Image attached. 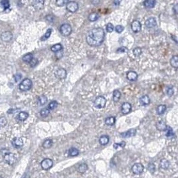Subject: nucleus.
I'll return each instance as SVG.
<instances>
[{"mask_svg": "<svg viewBox=\"0 0 178 178\" xmlns=\"http://www.w3.org/2000/svg\"><path fill=\"white\" fill-rule=\"evenodd\" d=\"M105 32L101 28H96L89 30L86 34V42L91 46H99L102 44Z\"/></svg>", "mask_w": 178, "mask_h": 178, "instance_id": "1", "label": "nucleus"}, {"mask_svg": "<svg viewBox=\"0 0 178 178\" xmlns=\"http://www.w3.org/2000/svg\"><path fill=\"white\" fill-rule=\"evenodd\" d=\"M106 104V99L105 97H102V96H99V97H96V99H95V101L94 102V105L96 109H101L105 107Z\"/></svg>", "mask_w": 178, "mask_h": 178, "instance_id": "2", "label": "nucleus"}, {"mask_svg": "<svg viewBox=\"0 0 178 178\" xmlns=\"http://www.w3.org/2000/svg\"><path fill=\"white\" fill-rule=\"evenodd\" d=\"M32 87V80L29 78H25L20 83L19 88L21 91H27L30 90Z\"/></svg>", "mask_w": 178, "mask_h": 178, "instance_id": "3", "label": "nucleus"}, {"mask_svg": "<svg viewBox=\"0 0 178 178\" xmlns=\"http://www.w3.org/2000/svg\"><path fill=\"white\" fill-rule=\"evenodd\" d=\"M60 33L64 35V36H68L71 34L72 32V28L70 25L68 23H64L60 27Z\"/></svg>", "mask_w": 178, "mask_h": 178, "instance_id": "4", "label": "nucleus"}, {"mask_svg": "<svg viewBox=\"0 0 178 178\" xmlns=\"http://www.w3.org/2000/svg\"><path fill=\"white\" fill-rule=\"evenodd\" d=\"M131 170H132L133 173L134 174L139 175L141 173H143V170H144V166L140 163H135L131 168Z\"/></svg>", "mask_w": 178, "mask_h": 178, "instance_id": "5", "label": "nucleus"}, {"mask_svg": "<svg viewBox=\"0 0 178 178\" xmlns=\"http://www.w3.org/2000/svg\"><path fill=\"white\" fill-rule=\"evenodd\" d=\"M78 4L77 2L71 1V2H69L66 4V9L67 11H69V12L74 13L77 11L78 9Z\"/></svg>", "mask_w": 178, "mask_h": 178, "instance_id": "6", "label": "nucleus"}, {"mask_svg": "<svg viewBox=\"0 0 178 178\" xmlns=\"http://www.w3.org/2000/svg\"><path fill=\"white\" fill-rule=\"evenodd\" d=\"M53 165V161L51 160V159H49V158H46V159H43L41 163V166L42 169H44V170L50 169V168H52Z\"/></svg>", "mask_w": 178, "mask_h": 178, "instance_id": "7", "label": "nucleus"}, {"mask_svg": "<svg viewBox=\"0 0 178 178\" xmlns=\"http://www.w3.org/2000/svg\"><path fill=\"white\" fill-rule=\"evenodd\" d=\"M4 161L9 165H13L16 162V158L12 153H7L4 156Z\"/></svg>", "mask_w": 178, "mask_h": 178, "instance_id": "8", "label": "nucleus"}, {"mask_svg": "<svg viewBox=\"0 0 178 178\" xmlns=\"http://www.w3.org/2000/svg\"><path fill=\"white\" fill-rule=\"evenodd\" d=\"M55 76L58 79H64L66 77V76H67V72H66V70L64 68H59L55 71Z\"/></svg>", "mask_w": 178, "mask_h": 178, "instance_id": "9", "label": "nucleus"}, {"mask_svg": "<svg viewBox=\"0 0 178 178\" xmlns=\"http://www.w3.org/2000/svg\"><path fill=\"white\" fill-rule=\"evenodd\" d=\"M131 28L133 32L135 33H138V32H140V30H141V24L138 20H134L131 24Z\"/></svg>", "mask_w": 178, "mask_h": 178, "instance_id": "10", "label": "nucleus"}, {"mask_svg": "<svg viewBox=\"0 0 178 178\" xmlns=\"http://www.w3.org/2000/svg\"><path fill=\"white\" fill-rule=\"evenodd\" d=\"M13 37L12 33L9 31H7V32H3L1 35V38L4 42H8L9 41L11 40Z\"/></svg>", "mask_w": 178, "mask_h": 178, "instance_id": "11", "label": "nucleus"}, {"mask_svg": "<svg viewBox=\"0 0 178 178\" xmlns=\"http://www.w3.org/2000/svg\"><path fill=\"white\" fill-rule=\"evenodd\" d=\"M121 110H122V113L123 114L127 115V114L130 113L131 110V105L129 102H124V103L122 104Z\"/></svg>", "mask_w": 178, "mask_h": 178, "instance_id": "12", "label": "nucleus"}, {"mask_svg": "<svg viewBox=\"0 0 178 178\" xmlns=\"http://www.w3.org/2000/svg\"><path fill=\"white\" fill-rule=\"evenodd\" d=\"M45 0H34L33 2V6L35 9L41 10L44 7Z\"/></svg>", "mask_w": 178, "mask_h": 178, "instance_id": "13", "label": "nucleus"}, {"mask_svg": "<svg viewBox=\"0 0 178 178\" xmlns=\"http://www.w3.org/2000/svg\"><path fill=\"white\" fill-rule=\"evenodd\" d=\"M145 25L147 28H152L155 27L156 25H157V21H156V19L155 18H153V17H151V18H148L145 21Z\"/></svg>", "mask_w": 178, "mask_h": 178, "instance_id": "14", "label": "nucleus"}, {"mask_svg": "<svg viewBox=\"0 0 178 178\" xmlns=\"http://www.w3.org/2000/svg\"><path fill=\"white\" fill-rule=\"evenodd\" d=\"M12 145L13 146L16 148H19L23 146V139L20 137H17L13 139L12 141Z\"/></svg>", "mask_w": 178, "mask_h": 178, "instance_id": "15", "label": "nucleus"}, {"mask_svg": "<svg viewBox=\"0 0 178 178\" xmlns=\"http://www.w3.org/2000/svg\"><path fill=\"white\" fill-rule=\"evenodd\" d=\"M136 134V129H129V130H127L124 133H122L121 135L122 137L124 138H129L131 137H133Z\"/></svg>", "mask_w": 178, "mask_h": 178, "instance_id": "16", "label": "nucleus"}, {"mask_svg": "<svg viewBox=\"0 0 178 178\" xmlns=\"http://www.w3.org/2000/svg\"><path fill=\"white\" fill-rule=\"evenodd\" d=\"M138 74L135 71H129L127 72V78L130 81H136V80L138 79Z\"/></svg>", "mask_w": 178, "mask_h": 178, "instance_id": "17", "label": "nucleus"}, {"mask_svg": "<svg viewBox=\"0 0 178 178\" xmlns=\"http://www.w3.org/2000/svg\"><path fill=\"white\" fill-rule=\"evenodd\" d=\"M139 102L141 105L146 106L150 103V99L147 95H143L139 99Z\"/></svg>", "mask_w": 178, "mask_h": 178, "instance_id": "18", "label": "nucleus"}, {"mask_svg": "<svg viewBox=\"0 0 178 178\" xmlns=\"http://www.w3.org/2000/svg\"><path fill=\"white\" fill-rule=\"evenodd\" d=\"M155 3H156L155 0H145L143 2V5L146 8L151 9V8H153L155 6Z\"/></svg>", "mask_w": 178, "mask_h": 178, "instance_id": "19", "label": "nucleus"}, {"mask_svg": "<svg viewBox=\"0 0 178 178\" xmlns=\"http://www.w3.org/2000/svg\"><path fill=\"white\" fill-rule=\"evenodd\" d=\"M9 7V0H2V2L0 3V11H4L5 9H7Z\"/></svg>", "mask_w": 178, "mask_h": 178, "instance_id": "20", "label": "nucleus"}, {"mask_svg": "<svg viewBox=\"0 0 178 178\" xmlns=\"http://www.w3.org/2000/svg\"><path fill=\"white\" fill-rule=\"evenodd\" d=\"M99 143H100L101 145H106L109 143V136L107 135H104L101 136L100 138L99 139Z\"/></svg>", "mask_w": 178, "mask_h": 178, "instance_id": "21", "label": "nucleus"}, {"mask_svg": "<svg viewBox=\"0 0 178 178\" xmlns=\"http://www.w3.org/2000/svg\"><path fill=\"white\" fill-rule=\"evenodd\" d=\"M170 64L172 67L175 68H177L178 67V56H173L170 60Z\"/></svg>", "mask_w": 178, "mask_h": 178, "instance_id": "22", "label": "nucleus"}, {"mask_svg": "<svg viewBox=\"0 0 178 178\" xmlns=\"http://www.w3.org/2000/svg\"><path fill=\"white\" fill-rule=\"evenodd\" d=\"M105 123L107 125L109 126H113L115 123V118L114 116H109L107 117L105 120Z\"/></svg>", "mask_w": 178, "mask_h": 178, "instance_id": "23", "label": "nucleus"}, {"mask_svg": "<svg viewBox=\"0 0 178 178\" xmlns=\"http://www.w3.org/2000/svg\"><path fill=\"white\" fill-rule=\"evenodd\" d=\"M120 98H121V92L120 90H114L113 92V101L115 102H118L120 101Z\"/></svg>", "mask_w": 178, "mask_h": 178, "instance_id": "24", "label": "nucleus"}, {"mask_svg": "<svg viewBox=\"0 0 178 178\" xmlns=\"http://www.w3.org/2000/svg\"><path fill=\"white\" fill-rule=\"evenodd\" d=\"M166 109H167V107H166V106L165 104H160V105H159L157 108V110H156V111H157V113L159 115H163V114L166 112Z\"/></svg>", "mask_w": 178, "mask_h": 178, "instance_id": "25", "label": "nucleus"}, {"mask_svg": "<svg viewBox=\"0 0 178 178\" xmlns=\"http://www.w3.org/2000/svg\"><path fill=\"white\" fill-rule=\"evenodd\" d=\"M87 165L86 163H81L80 164L79 166H78V171H79V173H85V171H87Z\"/></svg>", "mask_w": 178, "mask_h": 178, "instance_id": "26", "label": "nucleus"}, {"mask_svg": "<svg viewBox=\"0 0 178 178\" xmlns=\"http://www.w3.org/2000/svg\"><path fill=\"white\" fill-rule=\"evenodd\" d=\"M29 114L26 112H20L18 115V118L19 120L21 121H25L27 118H28Z\"/></svg>", "mask_w": 178, "mask_h": 178, "instance_id": "27", "label": "nucleus"}, {"mask_svg": "<svg viewBox=\"0 0 178 178\" xmlns=\"http://www.w3.org/2000/svg\"><path fill=\"white\" fill-rule=\"evenodd\" d=\"M169 166V162L167 159H163L161 160L160 167L164 169H168Z\"/></svg>", "mask_w": 178, "mask_h": 178, "instance_id": "28", "label": "nucleus"}, {"mask_svg": "<svg viewBox=\"0 0 178 178\" xmlns=\"http://www.w3.org/2000/svg\"><path fill=\"white\" fill-rule=\"evenodd\" d=\"M37 101H38V103H39V105H44L48 102V98L46 96L41 95L38 97Z\"/></svg>", "mask_w": 178, "mask_h": 178, "instance_id": "29", "label": "nucleus"}, {"mask_svg": "<svg viewBox=\"0 0 178 178\" xmlns=\"http://www.w3.org/2000/svg\"><path fill=\"white\" fill-rule=\"evenodd\" d=\"M98 18H99V15H98V14L95 12L91 13L88 17V19L90 21H97Z\"/></svg>", "mask_w": 178, "mask_h": 178, "instance_id": "30", "label": "nucleus"}, {"mask_svg": "<svg viewBox=\"0 0 178 178\" xmlns=\"http://www.w3.org/2000/svg\"><path fill=\"white\" fill-rule=\"evenodd\" d=\"M53 145V141L51 139H47L43 143L42 146L45 149H49Z\"/></svg>", "mask_w": 178, "mask_h": 178, "instance_id": "31", "label": "nucleus"}, {"mask_svg": "<svg viewBox=\"0 0 178 178\" xmlns=\"http://www.w3.org/2000/svg\"><path fill=\"white\" fill-rule=\"evenodd\" d=\"M79 150L77 149L75 147H71L70 149L69 150V155L71 157H75L77 155H79Z\"/></svg>", "mask_w": 178, "mask_h": 178, "instance_id": "32", "label": "nucleus"}, {"mask_svg": "<svg viewBox=\"0 0 178 178\" xmlns=\"http://www.w3.org/2000/svg\"><path fill=\"white\" fill-rule=\"evenodd\" d=\"M62 50V45L61 44H56L51 48V50L53 52H57Z\"/></svg>", "mask_w": 178, "mask_h": 178, "instance_id": "33", "label": "nucleus"}, {"mask_svg": "<svg viewBox=\"0 0 178 178\" xmlns=\"http://www.w3.org/2000/svg\"><path fill=\"white\" fill-rule=\"evenodd\" d=\"M33 58H34L33 54L31 53H29L25 54V56L23 57V60L25 62H27V63H29V62L32 61Z\"/></svg>", "mask_w": 178, "mask_h": 178, "instance_id": "34", "label": "nucleus"}, {"mask_svg": "<svg viewBox=\"0 0 178 178\" xmlns=\"http://www.w3.org/2000/svg\"><path fill=\"white\" fill-rule=\"evenodd\" d=\"M51 32H52V29H51V28L48 29V30H47V31H46V34H45L44 35H43L42 38H41V40H43V41L48 40V39L50 37V35H51Z\"/></svg>", "mask_w": 178, "mask_h": 178, "instance_id": "35", "label": "nucleus"}, {"mask_svg": "<svg viewBox=\"0 0 178 178\" xmlns=\"http://www.w3.org/2000/svg\"><path fill=\"white\" fill-rule=\"evenodd\" d=\"M50 112V110L48 108H45V109H43L41 110L40 115L42 117H46V116L49 115Z\"/></svg>", "mask_w": 178, "mask_h": 178, "instance_id": "36", "label": "nucleus"}, {"mask_svg": "<svg viewBox=\"0 0 178 178\" xmlns=\"http://www.w3.org/2000/svg\"><path fill=\"white\" fill-rule=\"evenodd\" d=\"M157 128L158 130H165L166 129V127H167V126L166 125V124L164 123V122L162 121H160V122H158L157 123Z\"/></svg>", "mask_w": 178, "mask_h": 178, "instance_id": "37", "label": "nucleus"}, {"mask_svg": "<svg viewBox=\"0 0 178 178\" xmlns=\"http://www.w3.org/2000/svg\"><path fill=\"white\" fill-rule=\"evenodd\" d=\"M133 53H134L135 56H139L141 54V53H142V50L139 47H137V48H134V50H133Z\"/></svg>", "mask_w": 178, "mask_h": 178, "instance_id": "38", "label": "nucleus"}, {"mask_svg": "<svg viewBox=\"0 0 178 178\" xmlns=\"http://www.w3.org/2000/svg\"><path fill=\"white\" fill-rule=\"evenodd\" d=\"M68 1L69 0H56L55 1V3H56V5L59 7H62V6H64L65 5L68 3Z\"/></svg>", "mask_w": 178, "mask_h": 178, "instance_id": "39", "label": "nucleus"}, {"mask_svg": "<svg viewBox=\"0 0 178 178\" xmlns=\"http://www.w3.org/2000/svg\"><path fill=\"white\" fill-rule=\"evenodd\" d=\"M57 105H58V103H57V101H51L50 104H49V105H48V109H49L50 110H53L55 109L57 106Z\"/></svg>", "mask_w": 178, "mask_h": 178, "instance_id": "40", "label": "nucleus"}, {"mask_svg": "<svg viewBox=\"0 0 178 178\" xmlns=\"http://www.w3.org/2000/svg\"><path fill=\"white\" fill-rule=\"evenodd\" d=\"M113 30H114V26L111 23H108V24L106 25V30H107L108 32L111 33L113 31Z\"/></svg>", "mask_w": 178, "mask_h": 178, "instance_id": "41", "label": "nucleus"}, {"mask_svg": "<svg viewBox=\"0 0 178 178\" xmlns=\"http://www.w3.org/2000/svg\"><path fill=\"white\" fill-rule=\"evenodd\" d=\"M125 146V143L124 141L120 143H115L113 144V147H114L115 149H117L119 148H124V147Z\"/></svg>", "mask_w": 178, "mask_h": 178, "instance_id": "42", "label": "nucleus"}, {"mask_svg": "<svg viewBox=\"0 0 178 178\" xmlns=\"http://www.w3.org/2000/svg\"><path fill=\"white\" fill-rule=\"evenodd\" d=\"M165 130L166 131V136H167V137H170V136L173 135V130H172V129H171L169 127H168V126H167L166 129Z\"/></svg>", "mask_w": 178, "mask_h": 178, "instance_id": "43", "label": "nucleus"}, {"mask_svg": "<svg viewBox=\"0 0 178 178\" xmlns=\"http://www.w3.org/2000/svg\"><path fill=\"white\" fill-rule=\"evenodd\" d=\"M115 31H116L117 33H120H120H122V32L124 31V28L122 25H117V26H116L115 28Z\"/></svg>", "mask_w": 178, "mask_h": 178, "instance_id": "44", "label": "nucleus"}, {"mask_svg": "<svg viewBox=\"0 0 178 178\" xmlns=\"http://www.w3.org/2000/svg\"><path fill=\"white\" fill-rule=\"evenodd\" d=\"M173 93H174V90H173V88L172 87H169L167 88V94L169 97H171L173 94Z\"/></svg>", "mask_w": 178, "mask_h": 178, "instance_id": "45", "label": "nucleus"}, {"mask_svg": "<svg viewBox=\"0 0 178 178\" xmlns=\"http://www.w3.org/2000/svg\"><path fill=\"white\" fill-rule=\"evenodd\" d=\"M127 51H128V50L125 47H120L117 50V52H120V53H125Z\"/></svg>", "mask_w": 178, "mask_h": 178, "instance_id": "46", "label": "nucleus"}, {"mask_svg": "<svg viewBox=\"0 0 178 178\" xmlns=\"http://www.w3.org/2000/svg\"><path fill=\"white\" fill-rule=\"evenodd\" d=\"M7 124V120L4 117L0 118V127H4Z\"/></svg>", "mask_w": 178, "mask_h": 178, "instance_id": "47", "label": "nucleus"}, {"mask_svg": "<svg viewBox=\"0 0 178 178\" xmlns=\"http://www.w3.org/2000/svg\"><path fill=\"white\" fill-rule=\"evenodd\" d=\"M29 63L32 67H34V66H35V65L37 64V60H36V59H35V58H33L32 61H31Z\"/></svg>", "mask_w": 178, "mask_h": 178, "instance_id": "48", "label": "nucleus"}, {"mask_svg": "<svg viewBox=\"0 0 178 178\" xmlns=\"http://www.w3.org/2000/svg\"><path fill=\"white\" fill-rule=\"evenodd\" d=\"M14 78H15V80H16V82L19 81V80H20L21 78V74H16V75L14 76Z\"/></svg>", "mask_w": 178, "mask_h": 178, "instance_id": "49", "label": "nucleus"}, {"mask_svg": "<svg viewBox=\"0 0 178 178\" xmlns=\"http://www.w3.org/2000/svg\"><path fill=\"white\" fill-rule=\"evenodd\" d=\"M46 19L48 20V21H51V22H52L53 20V18L52 17V16H50V15H48L47 17H46Z\"/></svg>", "mask_w": 178, "mask_h": 178, "instance_id": "50", "label": "nucleus"}, {"mask_svg": "<svg viewBox=\"0 0 178 178\" xmlns=\"http://www.w3.org/2000/svg\"><path fill=\"white\" fill-rule=\"evenodd\" d=\"M122 0H114L113 1V4H114V5H115V6H117V5H119L120 4V3L122 2Z\"/></svg>", "mask_w": 178, "mask_h": 178, "instance_id": "51", "label": "nucleus"}, {"mask_svg": "<svg viewBox=\"0 0 178 178\" xmlns=\"http://www.w3.org/2000/svg\"><path fill=\"white\" fill-rule=\"evenodd\" d=\"M173 10H174L175 13V14H177V5H175L174 7H173Z\"/></svg>", "mask_w": 178, "mask_h": 178, "instance_id": "52", "label": "nucleus"}, {"mask_svg": "<svg viewBox=\"0 0 178 178\" xmlns=\"http://www.w3.org/2000/svg\"><path fill=\"white\" fill-rule=\"evenodd\" d=\"M21 178H29V175L27 174H25V175H23V177H22Z\"/></svg>", "mask_w": 178, "mask_h": 178, "instance_id": "53", "label": "nucleus"}, {"mask_svg": "<svg viewBox=\"0 0 178 178\" xmlns=\"http://www.w3.org/2000/svg\"><path fill=\"white\" fill-rule=\"evenodd\" d=\"M0 178H2V177H0Z\"/></svg>", "mask_w": 178, "mask_h": 178, "instance_id": "54", "label": "nucleus"}]
</instances>
